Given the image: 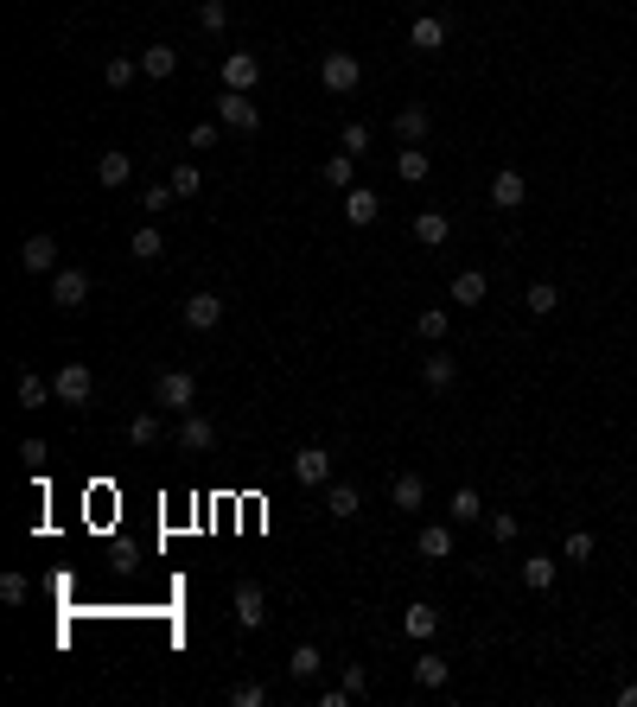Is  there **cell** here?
<instances>
[{
  "label": "cell",
  "mask_w": 637,
  "mask_h": 707,
  "mask_svg": "<svg viewBox=\"0 0 637 707\" xmlns=\"http://www.w3.org/2000/svg\"><path fill=\"white\" fill-rule=\"evenodd\" d=\"M192 402H198V376H192V370H160V376H153V408L185 415Z\"/></svg>",
  "instance_id": "1"
},
{
  "label": "cell",
  "mask_w": 637,
  "mask_h": 707,
  "mask_svg": "<svg viewBox=\"0 0 637 707\" xmlns=\"http://www.w3.org/2000/svg\"><path fill=\"white\" fill-rule=\"evenodd\" d=\"M172 440H179V453L204 459V453H217V421H211V415H198V408H185L179 427H172Z\"/></svg>",
  "instance_id": "2"
},
{
  "label": "cell",
  "mask_w": 637,
  "mask_h": 707,
  "mask_svg": "<svg viewBox=\"0 0 637 707\" xmlns=\"http://www.w3.org/2000/svg\"><path fill=\"white\" fill-rule=\"evenodd\" d=\"M319 83L332 96H351L357 83H364V64H357V51H325L319 58Z\"/></svg>",
  "instance_id": "3"
},
{
  "label": "cell",
  "mask_w": 637,
  "mask_h": 707,
  "mask_svg": "<svg viewBox=\"0 0 637 707\" xmlns=\"http://www.w3.org/2000/svg\"><path fill=\"white\" fill-rule=\"evenodd\" d=\"M211 109H217V122L230 128V134H255V128H262V109L249 102V90H223Z\"/></svg>",
  "instance_id": "4"
},
{
  "label": "cell",
  "mask_w": 637,
  "mask_h": 707,
  "mask_svg": "<svg viewBox=\"0 0 637 707\" xmlns=\"http://www.w3.org/2000/svg\"><path fill=\"white\" fill-rule=\"evenodd\" d=\"M51 306H58V313H83V306H90V268H58L51 274Z\"/></svg>",
  "instance_id": "5"
},
{
  "label": "cell",
  "mask_w": 637,
  "mask_h": 707,
  "mask_svg": "<svg viewBox=\"0 0 637 707\" xmlns=\"http://www.w3.org/2000/svg\"><path fill=\"white\" fill-rule=\"evenodd\" d=\"M179 319H185V332H217V325H223V300H217V293H185Z\"/></svg>",
  "instance_id": "6"
},
{
  "label": "cell",
  "mask_w": 637,
  "mask_h": 707,
  "mask_svg": "<svg viewBox=\"0 0 637 707\" xmlns=\"http://www.w3.org/2000/svg\"><path fill=\"white\" fill-rule=\"evenodd\" d=\"M294 485H306V491L332 485V453H325V446H300L294 453Z\"/></svg>",
  "instance_id": "7"
},
{
  "label": "cell",
  "mask_w": 637,
  "mask_h": 707,
  "mask_svg": "<svg viewBox=\"0 0 637 707\" xmlns=\"http://www.w3.org/2000/svg\"><path fill=\"white\" fill-rule=\"evenodd\" d=\"M51 389H58V402H71V408H90V395H96V376H90V364H64L58 376H51Z\"/></svg>",
  "instance_id": "8"
},
{
  "label": "cell",
  "mask_w": 637,
  "mask_h": 707,
  "mask_svg": "<svg viewBox=\"0 0 637 707\" xmlns=\"http://www.w3.org/2000/svg\"><path fill=\"white\" fill-rule=\"evenodd\" d=\"M230 606H236V625H243V631H262V625H268V593H262V580H243Z\"/></svg>",
  "instance_id": "9"
},
{
  "label": "cell",
  "mask_w": 637,
  "mask_h": 707,
  "mask_svg": "<svg viewBox=\"0 0 637 707\" xmlns=\"http://www.w3.org/2000/svg\"><path fill=\"white\" fill-rule=\"evenodd\" d=\"M376 217H383V192H376V185H351V192H344V223H351V230H370Z\"/></svg>",
  "instance_id": "10"
},
{
  "label": "cell",
  "mask_w": 637,
  "mask_h": 707,
  "mask_svg": "<svg viewBox=\"0 0 637 707\" xmlns=\"http://www.w3.org/2000/svg\"><path fill=\"white\" fill-rule=\"evenodd\" d=\"M491 204H497V211H523V204H529V179L516 166H497L491 172Z\"/></svg>",
  "instance_id": "11"
},
{
  "label": "cell",
  "mask_w": 637,
  "mask_h": 707,
  "mask_svg": "<svg viewBox=\"0 0 637 707\" xmlns=\"http://www.w3.org/2000/svg\"><path fill=\"white\" fill-rule=\"evenodd\" d=\"M223 90H255V83H262V58H255V51H223Z\"/></svg>",
  "instance_id": "12"
},
{
  "label": "cell",
  "mask_w": 637,
  "mask_h": 707,
  "mask_svg": "<svg viewBox=\"0 0 637 707\" xmlns=\"http://www.w3.org/2000/svg\"><path fill=\"white\" fill-rule=\"evenodd\" d=\"M20 274H58V236H26L20 243Z\"/></svg>",
  "instance_id": "13"
},
{
  "label": "cell",
  "mask_w": 637,
  "mask_h": 707,
  "mask_svg": "<svg viewBox=\"0 0 637 707\" xmlns=\"http://www.w3.org/2000/svg\"><path fill=\"white\" fill-rule=\"evenodd\" d=\"M128 179H134V153H122V147L96 153V185H102V192H122Z\"/></svg>",
  "instance_id": "14"
},
{
  "label": "cell",
  "mask_w": 637,
  "mask_h": 707,
  "mask_svg": "<svg viewBox=\"0 0 637 707\" xmlns=\"http://www.w3.org/2000/svg\"><path fill=\"white\" fill-rule=\"evenodd\" d=\"M427 128H434V115H427L421 102H402V109H395V141H402V147H421Z\"/></svg>",
  "instance_id": "15"
},
{
  "label": "cell",
  "mask_w": 637,
  "mask_h": 707,
  "mask_svg": "<svg viewBox=\"0 0 637 707\" xmlns=\"http://www.w3.org/2000/svg\"><path fill=\"white\" fill-rule=\"evenodd\" d=\"M389 504H395V510H421V504H427V478H421V472H395V478H389Z\"/></svg>",
  "instance_id": "16"
},
{
  "label": "cell",
  "mask_w": 637,
  "mask_h": 707,
  "mask_svg": "<svg viewBox=\"0 0 637 707\" xmlns=\"http://www.w3.org/2000/svg\"><path fill=\"white\" fill-rule=\"evenodd\" d=\"M357 510H364V491L357 485H325V516H332V523H351Z\"/></svg>",
  "instance_id": "17"
},
{
  "label": "cell",
  "mask_w": 637,
  "mask_h": 707,
  "mask_svg": "<svg viewBox=\"0 0 637 707\" xmlns=\"http://www.w3.org/2000/svg\"><path fill=\"white\" fill-rule=\"evenodd\" d=\"M415 548H421V561H453V523H427Z\"/></svg>",
  "instance_id": "18"
},
{
  "label": "cell",
  "mask_w": 637,
  "mask_h": 707,
  "mask_svg": "<svg viewBox=\"0 0 637 707\" xmlns=\"http://www.w3.org/2000/svg\"><path fill=\"white\" fill-rule=\"evenodd\" d=\"M402 631L415 637V644H427V637L440 631V606H427V599H415V606L402 612Z\"/></svg>",
  "instance_id": "19"
},
{
  "label": "cell",
  "mask_w": 637,
  "mask_h": 707,
  "mask_svg": "<svg viewBox=\"0 0 637 707\" xmlns=\"http://www.w3.org/2000/svg\"><path fill=\"white\" fill-rule=\"evenodd\" d=\"M319 179H325V185H332V192H351V185H357V153H344V147H338V153H332V160H325V166H319Z\"/></svg>",
  "instance_id": "20"
},
{
  "label": "cell",
  "mask_w": 637,
  "mask_h": 707,
  "mask_svg": "<svg viewBox=\"0 0 637 707\" xmlns=\"http://www.w3.org/2000/svg\"><path fill=\"white\" fill-rule=\"evenodd\" d=\"M172 71H179V51H172V45H147L141 51V77L147 83H166Z\"/></svg>",
  "instance_id": "21"
},
{
  "label": "cell",
  "mask_w": 637,
  "mask_h": 707,
  "mask_svg": "<svg viewBox=\"0 0 637 707\" xmlns=\"http://www.w3.org/2000/svg\"><path fill=\"white\" fill-rule=\"evenodd\" d=\"M485 293H491V281L478 268H459L453 274V306H485Z\"/></svg>",
  "instance_id": "22"
},
{
  "label": "cell",
  "mask_w": 637,
  "mask_h": 707,
  "mask_svg": "<svg viewBox=\"0 0 637 707\" xmlns=\"http://www.w3.org/2000/svg\"><path fill=\"white\" fill-rule=\"evenodd\" d=\"M446 236H453V217H446V211H421V217H415V243H421V249H440Z\"/></svg>",
  "instance_id": "23"
},
{
  "label": "cell",
  "mask_w": 637,
  "mask_h": 707,
  "mask_svg": "<svg viewBox=\"0 0 637 707\" xmlns=\"http://www.w3.org/2000/svg\"><path fill=\"white\" fill-rule=\"evenodd\" d=\"M408 45H415V51H440L446 45V20H440V13H421V20L408 26Z\"/></svg>",
  "instance_id": "24"
},
{
  "label": "cell",
  "mask_w": 637,
  "mask_h": 707,
  "mask_svg": "<svg viewBox=\"0 0 637 707\" xmlns=\"http://www.w3.org/2000/svg\"><path fill=\"white\" fill-rule=\"evenodd\" d=\"M427 172H434V160H427L421 147H402V153H395V179H402V185H427Z\"/></svg>",
  "instance_id": "25"
},
{
  "label": "cell",
  "mask_w": 637,
  "mask_h": 707,
  "mask_svg": "<svg viewBox=\"0 0 637 707\" xmlns=\"http://www.w3.org/2000/svg\"><path fill=\"white\" fill-rule=\"evenodd\" d=\"M485 536L497 548H510L516 536H523V516H516V510H485Z\"/></svg>",
  "instance_id": "26"
},
{
  "label": "cell",
  "mask_w": 637,
  "mask_h": 707,
  "mask_svg": "<svg viewBox=\"0 0 637 707\" xmlns=\"http://www.w3.org/2000/svg\"><path fill=\"white\" fill-rule=\"evenodd\" d=\"M555 574H561L555 555H529V561H523V586H529V593H548V586H555Z\"/></svg>",
  "instance_id": "27"
},
{
  "label": "cell",
  "mask_w": 637,
  "mask_h": 707,
  "mask_svg": "<svg viewBox=\"0 0 637 707\" xmlns=\"http://www.w3.org/2000/svg\"><path fill=\"white\" fill-rule=\"evenodd\" d=\"M319 669H325V650H319V644H294V657H287V676H294V682H313Z\"/></svg>",
  "instance_id": "28"
},
{
  "label": "cell",
  "mask_w": 637,
  "mask_h": 707,
  "mask_svg": "<svg viewBox=\"0 0 637 707\" xmlns=\"http://www.w3.org/2000/svg\"><path fill=\"white\" fill-rule=\"evenodd\" d=\"M198 32L204 39H223L230 32V0H198Z\"/></svg>",
  "instance_id": "29"
},
{
  "label": "cell",
  "mask_w": 637,
  "mask_h": 707,
  "mask_svg": "<svg viewBox=\"0 0 637 707\" xmlns=\"http://www.w3.org/2000/svg\"><path fill=\"white\" fill-rule=\"evenodd\" d=\"M134 77H141V58H134V51H115V58L102 64V83H109V90H128Z\"/></svg>",
  "instance_id": "30"
},
{
  "label": "cell",
  "mask_w": 637,
  "mask_h": 707,
  "mask_svg": "<svg viewBox=\"0 0 637 707\" xmlns=\"http://www.w3.org/2000/svg\"><path fill=\"white\" fill-rule=\"evenodd\" d=\"M446 516H453V523H485V497H478L472 485H459L453 504H446Z\"/></svg>",
  "instance_id": "31"
},
{
  "label": "cell",
  "mask_w": 637,
  "mask_h": 707,
  "mask_svg": "<svg viewBox=\"0 0 637 707\" xmlns=\"http://www.w3.org/2000/svg\"><path fill=\"white\" fill-rule=\"evenodd\" d=\"M421 383H427V389H453V383H459V364H453L446 351H434V357L421 364Z\"/></svg>",
  "instance_id": "32"
},
{
  "label": "cell",
  "mask_w": 637,
  "mask_h": 707,
  "mask_svg": "<svg viewBox=\"0 0 637 707\" xmlns=\"http://www.w3.org/2000/svg\"><path fill=\"white\" fill-rule=\"evenodd\" d=\"M13 389H20V408H45L51 395H58V389H51L39 370H20V383H13Z\"/></svg>",
  "instance_id": "33"
},
{
  "label": "cell",
  "mask_w": 637,
  "mask_h": 707,
  "mask_svg": "<svg viewBox=\"0 0 637 707\" xmlns=\"http://www.w3.org/2000/svg\"><path fill=\"white\" fill-rule=\"evenodd\" d=\"M446 676H453L446 657H434V650H421V657H415V688H446Z\"/></svg>",
  "instance_id": "34"
},
{
  "label": "cell",
  "mask_w": 637,
  "mask_h": 707,
  "mask_svg": "<svg viewBox=\"0 0 637 707\" xmlns=\"http://www.w3.org/2000/svg\"><path fill=\"white\" fill-rule=\"evenodd\" d=\"M523 306H529V313H536V319H548V313H555V306H561V287H555V281H529Z\"/></svg>",
  "instance_id": "35"
},
{
  "label": "cell",
  "mask_w": 637,
  "mask_h": 707,
  "mask_svg": "<svg viewBox=\"0 0 637 707\" xmlns=\"http://www.w3.org/2000/svg\"><path fill=\"white\" fill-rule=\"evenodd\" d=\"M128 440H134V446H160V440H166V421H160V415H147V408H141V415L128 421Z\"/></svg>",
  "instance_id": "36"
},
{
  "label": "cell",
  "mask_w": 637,
  "mask_h": 707,
  "mask_svg": "<svg viewBox=\"0 0 637 707\" xmlns=\"http://www.w3.org/2000/svg\"><path fill=\"white\" fill-rule=\"evenodd\" d=\"M166 185H172V192H179L185 204H192V198L204 192V172H198L192 160H179V166H172V179H166Z\"/></svg>",
  "instance_id": "37"
},
{
  "label": "cell",
  "mask_w": 637,
  "mask_h": 707,
  "mask_svg": "<svg viewBox=\"0 0 637 707\" xmlns=\"http://www.w3.org/2000/svg\"><path fill=\"white\" fill-rule=\"evenodd\" d=\"M134 262H160V255H166V236L160 230H153V223H141V230H134Z\"/></svg>",
  "instance_id": "38"
},
{
  "label": "cell",
  "mask_w": 637,
  "mask_h": 707,
  "mask_svg": "<svg viewBox=\"0 0 637 707\" xmlns=\"http://www.w3.org/2000/svg\"><path fill=\"white\" fill-rule=\"evenodd\" d=\"M446 325H453V313H446V306H427V313L415 319V332H421L427 344H440V338H446Z\"/></svg>",
  "instance_id": "39"
},
{
  "label": "cell",
  "mask_w": 637,
  "mask_h": 707,
  "mask_svg": "<svg viewBox=\"0 0 637 707\" xmlns=\"http://www.w3.org/2000/svg\"><path fill=\"white\" fill-rule=\"evenodd\" d=\"M26 599H32L26 574H0V606H26Z\"/></svg>",
  "instance_id": "40"
},
{
  "label": "cell",
  "mask_w": 637,
  "mask_h": 707,
  "mask_svg": "<svg viewBox=\"0 0 637 707\" xmlns=\"http://www.w3.org/2000/svg\"><path fill=\"white\" fill-rule=\"evenodd\" d=\"M338 147H344V153H357V160H364V153H370V122H344Z\"/></svg>",
  "instance_id": "41"
},
{
  "label": "cell",
  "mask_w": 637,
  "mask_h": 707,
  "mask_svg": "<svg viewBox=\"0 0 637 707\" xmlns=\"http://www.w3.org/2000/svg\"><path fill=\"white\" fill-rule=\"evenodd\" d=\"M338 688H344L351 701H364V695H370V669H364V663H344V682H338Z\"/></svg>",
  "instance_id": "42"
},
{
  "label": "cell",
  "mask_w": 637,
  "mask_h": 707,
  "mask_svg": "<svg viewBox=\"0 0 637 707\" xmlns=\"http://www.w3.org/2000/svg\"><path fill=\"white\" fill-rule=\"evenodd\" d=\"M593 548H599V542L587 536V529H574V536L561 542V561H593Z\"/></svg>",
  "instance_id": "43"
},
{
  "label": "cell",
  "mask_w": 637,
  "mask_h": 707,
  "mask_svg": "<svg viewBox=\"0 0 637 707\" xmlns=\"http://www.w3.org/2000/svg\"><path fill=\"white\" fill-rule=\"evenodd\" d=\"M230 707H268V688L262 682H236L230 688Z\"/></svg>",
  "instance_id": "44"
},
{
  "label": "cell",
  "mask_w": 637,
  "mask_h": 707,
  "mask_svg": "<svg viewBox=\"0 0 637 707\" xmlns=\"http://www.w3.org/2000/svg\"><path fill=\"white\" fill-rule=\"evenodd\" d=\"M217 134H223V122H192V153H211Z\"/></svg>",
  "instance_id": "45"
},
{
  "label": "cell",
  "mask_w": 637,
  "mask_h": 707,
  "mask_svg": "<svg viewBox=\"0 0 637 707\" xmlns=\"http://www.w3.org/2000/svg\"><path fill=\"white\" fill-rule=\"evenodd\" d=\"M172 198H179V192H172V185H147V192H141V211L153 217V211H166Z\"/></svg>",
  "instance_id": "46"
},
{
  "label": "cell",
  "mask_w": 637,
  "mask_h": 707,
  "mask_svg": "<svg viewBox=\"0 0 637 707\" xmlns=\"http://www.w3.org/2000/svg\"><path fill=\"white\" fill-rule=\"evenodd\" d=\"M20 459H26V465H45L51 453H45V440H20Z\"/></svg>",
  "instance_id": "47"
},
{
  "label": "cell",
  "mask_w": 637,
  "mask_h": 707,
  "mask_svg": "<svg viewBox=\"0 0 637 707\" xmlns=\"http://www.w3.org/2000/svg\"><path fill=\"white\" fill-rule=\"evenodd\" d=\"M618 707H637V682H625V688H618Z\"/></svg>",
  "instance_id": "48"
},
{
  "label": "cell",
  "mask_w": 637,
  "mask_h": 707,
  "mask_svg": "<svg viewBox=\"0 0 637 707\" xmlns=\"http://www.w3.org/2000/svg\"><path fill=\"white\" fill-rule=\"evenodd\" d=\"M408 7H427V0H408Z\"/></svg>",
  "instance_id": "49"
},
{
  "label": "cell",
  "mask_w": 637,
  "mask_h": 707,
  "mask_svg": "<svg viewBox=\"0 0 637 707\" xmlns=\"http://www.w3.org/2000/svg\"><path fill=\"white\" fill-rule=\"evenodd\" d=\"M147 7H166V0H147Z\"/></svg>",
  "instance_id": "50"
}]
</instances>
